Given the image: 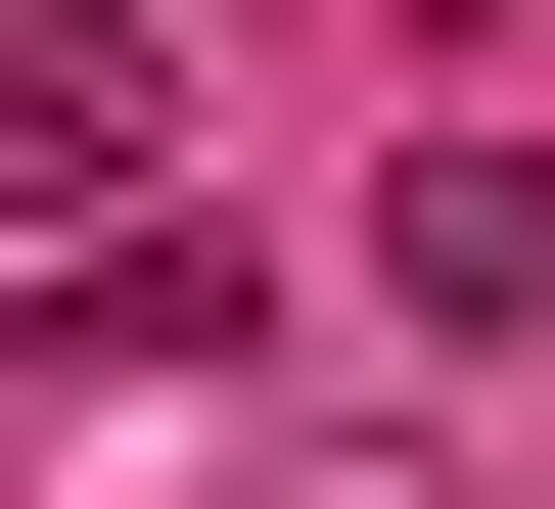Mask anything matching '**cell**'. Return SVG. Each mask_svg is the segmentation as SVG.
<instances>
[{
    "label": "cell",
    "mask_w": 555,
    "mask_h": 509,
    "mask_svg": "<svg viewBox=\"0 0 555 509\" xmlns=\"http://www.w3.org/2000/svg\"><path fill=\"white\" fill-rule=\"evenodd\" d=\"M139 139H185V0H0V278L47 232H185Z\"/></svg>",
    "instance_id": "cell-1"
},
{
    "label": "cell",
    "mask_w": 555,
    "mask_h": 509,
    "mask_svg": "<svg viewBox=\"0 0 555 509\" xmlns=\"http://www.w3.org/2000/svg\"><path fill=\"white\" fill-rule=\"evenodd\" d=\"M371 325H416V371H555V139H416V186H371Z\"/></svg>",
    "instance_id": "cell-2"
},
{
    "label": "cell",
    "mask_w": 555,
    "mask_h": 509,
    "mask_svg": "<svg viewBox=\"0 0 555 509\" xmlns=\"http://www.w3.org/2000/svg\"><path fill=\"white\" fill-rule=\"evenodd\" d=\"M371 509H463V463H371Z\"/></svg>",
    "instance_id": "cell-3"
}]
</instances>
